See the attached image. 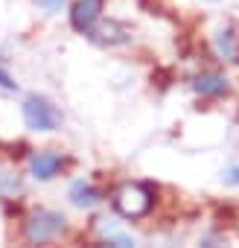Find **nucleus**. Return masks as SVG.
I'll use <instances>...</instances> for the list:
<instances>
[{
	"mask_svg": "<svg viewBox=\"0 0 239 248\" xmlns=\"http://www.w3.org/2000/svg\"><path fill=\"white\" fill-rule=\"evenodd\" d=\"M155 204V190L140 181H126L114 190V210L123 219H140L152 210Z\"/></svg>",
	"mask_w": 239,
	"mask_h": 248,
	"instance_id": "1",
	"label": "nucleus"
},
{
	"mask_svg": "<svg viewBox=\"0 0 239 248\" xmlns=\"http://www.w3.org/2000/svg\"><path fill=\"white\" fill-rule=\"evenodd\" d=\"M67 231V219L56 210H32L27 219H24V239L32 242V245H41V242H53L59 239L61 233Z\"/></svg>",
	"mask_w": 239,
	"mask_h": 248,
	"instance_id": "2",
	"label": "nucleus"
},
{
	"mask_svg": "<svg viewBox=\"0 0 239 248\" xmlns=\"http://www.w3.org/2000/svg\"><path fill=\"white\" fill-rule=\"evenodd\" d=\"M24 120L32 132H53L59 126V114L44 96H30L24 102Z\"/></svg>",
	"mask_w": 239,
	"mask_h": 248,
	"instance_id": "3",
	"label": "nucleus"
},
{
	"mask_svg": "<svg viewBox=\"0 0 239 248\" xmlns=\"http://www.w3.org/2000/svg\"><path fill=\"white\" fill-rule=\"evenodd\" d=\"M99 12H102V3H99V0H76L73 9H70V24H73V30L88 32L90 27H96Z\"/></svg>",
	"mask_w": 239,
	"mask_h": 248,
	"instance_id": "4",
	"label": "nucleus"
},
{
	"mask_svg": "<svg viewBox=\"0 0 239 248\" xmlns=\"http://www.w3.org/2000/svg\"><path fill=\"white\" fill-rule=\"evenodd\" d=\"M64 167V158L53 149H44V152H35L32 161H30V172L38 178V181H50L53 175H59V170Z\"/></svg>",
	"mask_w": 239,
	"mask_h": 248,
	"instance_id": "5",
	"label": "nucleus"
},
{
	"mask_svg": "<svg viewBox=\"0 0 239 248\" xmlns=\"http://www.w3.org/2000/svg\"><path fill=\"white\" fill-rule=\"evenodd\" d=\"M88 35H90V41H93V44H102V47H114V44H126L132 32H129L123 24H117V21H108V24H102V27H90V30H88Z\"/></svg>",
	"mask_w": 239,
	"mask_h": 248,
	"instance_id": "6",
	"label": "nucleus"
},
{
	"mask_svg": "<svg viewBox=\"0 0 239 248\" xmlns=\"http://www.w3.org/2000/svg\"><path fill=\"white\" fill-rule=\"evenodd\" d=\"M193 91H195L198 96L216 99V96H224V93L230 91V85H227V79H224L222 73H201V76L193 79Z\"/></svg>",
	"mask_w": 239,
	"mask_h": 248,
	"instance_id": "7",
	"label": "nucleus"
},
{
	"mask_svg": "<svg viewBox=\"0 0 239 248\" xmlns=\"http://www.w3.org/2000/svg\"><path fill=\"white\" fill-rule=\"evenodd\" d=\"M213 47H216V56L222 62H230V64H239V35L233 30H219L213 35Z\"/></svg>",
	"mask_w": 239,
	"mask_h": 248,
	"instance_id": "8",
	"label": "nucleus"
},
{
	"mask_svg": "<svg viewBox=\"0 0 239 248\" xmlns=\"http://www.w3.org/2000/svg\"><path fill=\"white\" fill-rule=\"evenodd\" d=\"M70 199H73L76 207H93V204L102 202V193H99L96 187L85 184V181H76V184L70 187Z\"/></svg>",
	"mask_w": 239,
	"mask_h": 248,
	"instance_id": "9",
	"label": "nucleus"
},
{
	"mask_svg": "<svg viewBox=\"0 0 239 248\" xmlns=\"http://www.w3.org/2000/svg\"><path fill=\"white\" fill-rule=\"evenodd\" d=\"M0 187H3L6 193H18V190H21L18 178H15V175H9V172H0Z\"/></svg>",
	"mask_w": 239,
	"mask_h": 248,
	"instance_id": "10",
	"label": "nucleus"
},
{
	"mask_svg": "<svg viewBox=\"0 0 239 248\" xmlns=\"http://www.w3.org/2000/svg\"><path fill=\"white\" fill-rule=\"evenodd\" d=\"M0 88H3V91H18V82L9 76V70L3 67V62H0Z\"/></svg>",
	"mask_w": 239,
	"mask_h": 248,
	"instance_id": "11",
	"label": "nucleus"
},
{
	"mask_svg": "<svg viewBox=\"0 0 239 248\" xmlns=\"http://www.w3.org/2000/svg\"><path fill=\"white\" fill-rule=\"evenodd\" d=\"M224 181H227V184H239V167H230V170L224 172Z\"/></svg>",
	"mask_w": 239,
	"mask_h": 248,
	"instance_id": "12",
	"label": "nucleus"
},
{
	"mask_svg": "<svg viewBox=\"0 0 239 248\" xmlns=\"http://www.w3.org/2000/svg\"><path fill=\"white\" fill-rule=\"evenodd\" d=\"M61 3H64V0H41V6H44L47 12H56V9H59Z\"/></svg>",
	"mask_w": 239,
	"mask_h": 248,
	"instance_id": "13",
	"label": "nucleus"
}]
</instances>
